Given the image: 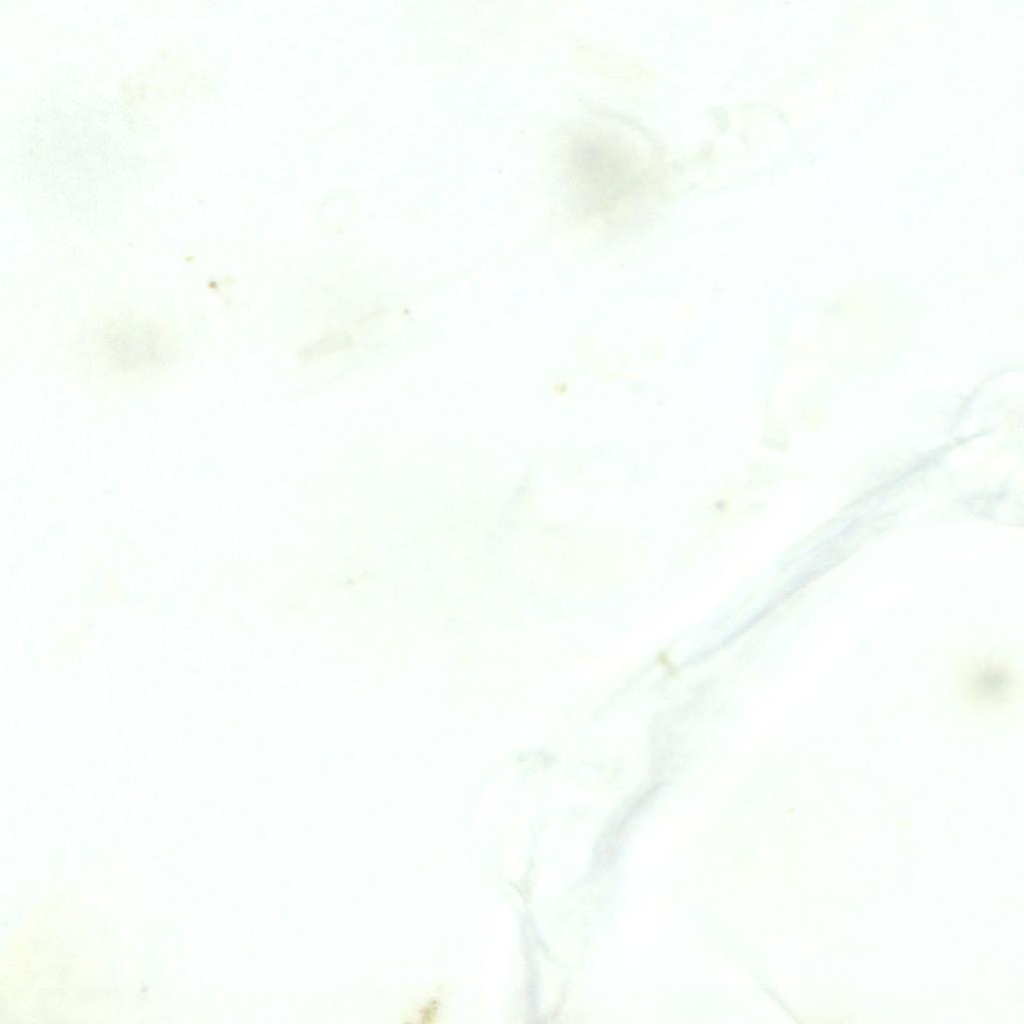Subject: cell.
<instances>
[{"label":"cell","mask_w":1024,"mask_h":1024,"mask_svg":"<svg viewBox=\"0 0 1024 1024\" xmlns=\"http://www.w3.org/2000/svg\"><path fill=\"white\" fill-rule=\"evenodd\" d=\"M571 160L580 188L602 201L628 191L638 177L631 155L608 138H584L574 146Z\"/></svg>","instance_id":"cell-1"}]
</instances>
